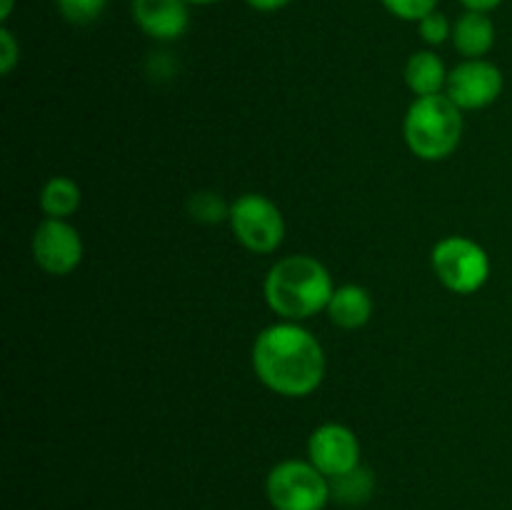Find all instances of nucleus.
Here are the masks:
<instances>
[{
    "mask_svg": "<svg viewBox=\"0 0 512 510\" xmlns=\"http://www.w3.org/2000/svg\"><path fill=\"white\" fill-rule=\"evenodd\" d=\"M253 370L260 383L285 398L315 393L325 378V353L310 330L298 323L265 328L253 345Z\"/></svg>",
    "mask_w": 512,
    "mask_h": 510,
    "instance_id": "1",
    "label": "nucleus"
},
{
    "mask_svg": "<svg viewBox=\"0 0 512 510\" xmlns=\"http://www.w3.org/2000/svg\"><path fill=\"white\" fill-rule=\"evenodd\" d=\"M333 278L320 260L310 255H290L278 260L265 278V300L280 318L298 323L328 310L333 298Z\"/></svg>",
    "mask_w": 512,
    "mask_h": 510,
    "instance_id": "2",
    "label": "nucleus"
},
{
    "mask_svg": "<svg viewBox=\"0 0 512 510\" xmlns=\"http://www.w3.org/2000/svg\"><path fill=\"white\" fill-rule=\"evenodd\" d=\"M463 110L445 93L415 98L405 113V143L420 160H445L463 138Z\"/></svg>",
    "mask_w": 512,
    "mask_h": 510,
    "instance_id": "3",
    "label": "nucleus"
},
{
    "mask_svg": "<svg viewBox=\"0 0 512 510\" xmlns=\"http://www.w3.org/2000/svg\"><path fill=\"white\" fill-rule=\"evenodd\" d=\"M433 270L440 283L458 295H473L488 283L490 258L485 248L465 235H450L433 248Z\"/></svg>",
    "mask_w": 512,
    "mask_h": 510,
    "instance_id": "4",
    "label": "nucleus"
},
{
    "mask_svg": "<svg viewBox=\"0 0 512 510\" xmlns=\"http://www.w3.org/2000/svg\"><path fill=\"white\" fill-rule=\"evenodd\" d=\"M265 488L275 510H323L330 500V478L305 460L275 465Z\"/></svg>",
    "mask_w": 512,
    "mask_h": 510,
    "instance_id": "5",
    "label": "nucleus"
},
{
    "mask_svg": "<svg viewBox=\"0 0 512 510\" xmlns=\"http://www.w3.org/2000/svg\"><path fill=\"white\" fill-rule=\"evenodd\" d=\"M230 228L250 253H273L285 238V220L278 205L258 193L240 195L230 203Z\"/></svg>",
    "mask_w": 512,
    "mask_h": 510,
    "instance_id": "6",
    "label": "nucleus"
},
{
    "mask_svg": "<svg viewBox=\"0 0 512 510\" xmlns=\"http://www.w3.org/2000/svg\"><path fill=\"white\" fill-rule=\"evenodd\" d=\"M503 73L495 63L483 58L465 60L448 73L445 95L460 110H483L493 105L503 93Z\"/></svg>",
    "mask_w": 512,
    "mask_h": 510,
    "instance_id": "7",
    "label": "nucleus"
},
{
    "mask_svg": "<svg viewBox=\"0 0 512 510\" xmlns=\"http://www.w3.org/2000/svg\"><path fill=\"white\" fill-rule=\"evenodd\" d=\"M33 258L45 273L68 275L83 260V238L65 220L48 218L33 233Z\"/></svg>",
    "mask_w": 512,
    "mask_h": 510,
    "instance_id": "8",
    "label": "nucleus"
},
{
    "mask_svg": "<svg viewBox=\"0 0 512 510\" xmlns=\"http://www.w3.org/2000/svg\"><path fill=\"white\" fill-rule=\"evenodd\" d=\"M308 455L320 473L338 478L360 465V443L348 425L325 423L310 435Z\"/></svg>",
    "mask_w": 512,
    "mask_h": 510,
    "instance_id": "9",
    "label": "nucleus"
},
{
    "mask_svg": "<svg viewBox=\"0 0 512 510\" xmlns=\"http://www.w3.org/2000/svg\"><path fill=\"white\" fill-rule=\"evenodd\" d=\"M133 20L153 40L183 38L190 25V5L185 0H133Z\"/></svg>",
    "mask_w": 512,
    "mask_h": 510,
    "instance_id": "10",
    "label": "nucleus"
},
{
    "mask_svg": "<svg viewBox=\"0 0 512 510\" xmlns=\"http://www.w3.org/2000/svg\"><path fill=\"white\" fill-rule=\"evenodd\" d=\"M453 45L460 55L468 60L483 58L495 45V23L488 13L465 10L453 23Z\"/></svg>",
    "mask_w": 512,
    "mask_h": 510,
    "instance_id": "11",
    "label": "nucleus"
},
{
    "mask_svg": "<svg viewBox=\"0 0 512 510\" xmlns=\"http://www.w3.org/2000/svg\"><path fill=\"white\" fill-rule=\"evenodd\" d=\"M328 315L338 328L358 330L373 318V298L360 285H340L330 298Z\"/></svg>",
    "mask_w": 512,
    "mask_h": 510,
    "instance_id": "12",
    "label": "nucleus"
},
{
    "mask_svg": "<svg viewBox=\"0 0 512 510\" xmlns=\"http://www.w3.org/2000/svg\"><path fill=\"white\" fill-rule=\"evenodd\" d=\"M405 83L418 98L440 95L448 85V70H445V63L438 53L418 50V53L410 55L408 65H405Z\"/></svg>",
    "mask_w": 512,
    "mask_h": 510,
    "instance_id": "13",
    "label": "nucleus"
},
{
    "mask_svg": "<svg viewBox=\"0 0 512 510\" xmlns=\"http://www.w3.org/2000/svg\"><path fill=\"white\" fill-rule=\"evenodd\" d=\"M40 208L48 218L65 220L80 208V185L75 180L63 178H50L45 188L40 190Z\"/></svg>",
    "mask_w": 512,
    "mask_h": 510,
    "instance_id": "14",
    "label": "nucleus"
},
{
    "mask_svg": "<svg viewBox=\"0 0 512 510\" xmlns=\"http://www.w3.org/2000/svg\"><path fill=\"white\" fill-rule=\"evenodd\" d=\"M375 478L368 468L358 465L350 473L338 475V478H330V498H335L343 505H363L368 503L370 495H373Z\"/></svg>",
    "mask_w": 512,
    "mask_h": 510,
    "instance_id": "15",
    "label": "nucleus"
},
{
    "mask_svg": "<svg viewBox=\"0 0 512 510\" xmlns=\"http://www.w3.org/2000/svg\"><path fill=\"white\" fill-rule=\"evenodd\" d=\"M188 213L198 223L213 225L230 218V205H225V200L215 193H195L188 200Z\"/></svg>",
    "mask_w": 512,
    "mask_h": 510,
    "instance_id": "16",
    "label": "nucleus"
},
{
    "mask_svg": "<svg viewBox=\"0 0 512 510\" xmlns=\"http://www.w3.org/2000/svg\"><path fill=\"white\" fill-rule=\"evenodd\" d=\"M108 0H55L60 15L73 25H88L100 18Z\"/></svg>",
    "mask_w": 512,
    "mask_h": 510,
    "instance_id": "17",
    "label": "nucleus"
},
{
    "mask_svg": "<svg viewBox=\"0 0 512 510\" xmlns=\"http://www.w3.org/2000/svg\"><path fill=\"white\" fill-rule=\"evenodd\" d=\"M380 3L395 18L408 20V23H420L425 15L438 10L440 0H380Z\"/></svg>",
    "mask_w": 512,
    "mask_h": 510,
    "instance_id": "18",
    "label": "nucleus"
},
{
    "mask_svg": "<svg viewBox=\"0 0 512 510\" xmlns=\"http://www.w3.org/2000/svg\"><path fill=\"white\" fill-rule=\"evenodd\" d=\"M418 33L428 45H443L445 40L453 38V25L440 10H433L418 23Z\"/></svg>",
    "mask_w": 512,
    "mask_h": 510,
    "instance_id": "19",
    "label": "nucleus"
},
{
    "mask_svg": "<svg viewBox=\"0 0 512 510\" xmlns=\"http://www.w3.org/2000/svg\"><path fill=\"white\" fill-rule=\"evenodd\" d=\"M20 45L8 28H0V73L8 75L18 65Z\"/></svg>",
    "mask_w": 512,
    "mask_h": 510,
    "instance_id": "20",
    "label": "nucleus"
},
{
    "mask_svg": "<svg viewBox=\"0 0 512 510\" xmlns=\"http://www.w3.org/2000/svg\"><path fill=\"white\" fill-rule=\"evenodd\" d=\"M253 10H260V13H275V10L288 8L293 0H245Z\"/></svg>",
    "mask_w": 512,
    "mask_h": 510,
    "instance_id": "21",
    "label": "nucleus"
},
{
    "mask_svg": "<svg viewBox=\"0 0 512 510\" xmlns=\"http://www.w3.org/2000/svg\"><path fill=\"white\" fill-rule=\"evenodd\" d=\"M465 5V10H478V13H490V10L498 8L503 0H460Z\"/></svg>",
    "mask_w": 512,
    "mask_h": 510,
    "instance_id": "22",
    "label": "nucleus"
},
{
    "mask_svg": "<svg viewBox=\"0 0 512 510\" xmlns=\"http://www.w3.org/2000/svg\"><path fill=\"white\" fill-rule=\"evenodd\" d=\"M13 5H15V0H3V3H0V20L10 18V13H13Z\"/></svg>",
    "mask_w": 512,
    "mask_h": 510,
    "instance_id": "23",
    "label": "nucleus"
},
{
    "mask_svg": "<svg viewBox=\"0 0 512 510\" xmlns=\"http://www.w3.org/2000/svg\"><path fill=\"white\" fill-rule=\"evenodd\" d=\"M188 5H213V3H220V0H185Z\"/></svg>",
    "mask_w": 512,
    "mask_h": 510,
    "instance_id": "24",
    "label": "nucleus"
}]
</instances>
